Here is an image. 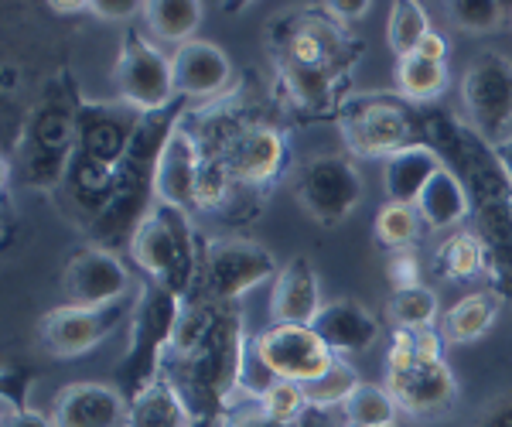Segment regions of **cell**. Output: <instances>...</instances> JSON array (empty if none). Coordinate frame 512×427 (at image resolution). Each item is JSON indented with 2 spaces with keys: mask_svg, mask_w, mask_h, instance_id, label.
<instances>
[{
  "mask_svg": "<svg viewBox=\"0 0 512 427\" xmlns=\"http://www.w3.org/2000/svg\"><path fill=\"white\" fill-rule=\"evenodd\" d=\"M420 134L465 185L472 199V233L485 246V277L502 301H512V178L499 151L472 123L448 110L420 106Z\"/></svg>",
  "mask_w": 512,
  "mask_h": 427,
  "instance_id": "cell-1",
  "label": "cell"
},
{
  "mask_svg": "<svg viewBox=\"0 0 512 427\" xmlns=\"http://www.w3.org/2000/svg\"><path fill=\"white\" fill-rule=\"evenodd\" d=\"M250 339L243 332V315L236 305H216L205 342L185 359H164L161 373L181 390L195 421H226L236 397H243V363Z\"/></svg>",
  "mask_w": 512,
  "mask_h": 427,
  "instance_id": "cell-2",
  "label": "cell"
},
{
  "mask_svg": "<svg viewBox=\"0 0 512 427\" xmlns=\"http://www.w3.org/2000/svg\"><path fill=\"white\" fill-rule=\"evenodd\" d=\"M79 106L82 96L76 82L69 72H59V79L48 82V89L28 110L18 151L7 154L4 168L11 175L18 171L21 182L35 192H59L79 144Z\"/></svg>",
  "mask_w": 512,
  "mask_h": 427,
  "instance_id": "cell-3",
  "label": "cell"
},
{
  "mask_svg": "<svg viewBox=\"0 0 512 427\" xmlns=\"http://www.w3.org/2000/svg\"><path fill=\"white\" fill-rule=\"evenodd\" d=\"M181 298L178 291H171L168 284L144 281L134 301V315H130V342L123 352V363L117 366V390L130 393V400L137 393H144L154 380L161 376L164 356H168L171 335H175L178 315H181Z\"/></svg>",
  "mask_w": 512,
  "mask_h": 427,
  "instance_id": "cell-4",
  "label": "cell"
},
{
  "mask_svg": "<svg viewBox=\"0 0 512 427\" xmlns=\"http://www.w3.org/2000/svg\"><path fill=\"white\" fill-rule=\"evenodd\" d=\"M130 257L144 274V281L168 284L171 291L188 298L198 274V257H202V246L192 229V212L168 202H154L151 216L137 226L134 240H130Z\"/></svg>",
  "mask_w": 512,
  "mask_h": 427,
  "instance_id": "cell-5",
  "label": "cell"
},
{
  "mask_svg": "<svg viewBox=\"0 0 512 427\" xmlns=\"http://www.w3.org/2000/svg\"><path fill=\"white\" fill-rule=\"evenodd\" d=\"M335 120L352 158L386 161L407 147L424 144L420 106L407 103L403 96H349Z\"/></svg>",
  "mask_w": 512,
  "mask_h": 427,
  "instance_id": "cell-6",
  "label": "cell"
},
{
  "mask_svg": "<svg viewBox=\"0 0 512 427\" xmlns=\"http://www.w3.org/2000/svg\"><path fill=\"white\" fill-rule=\"evenodd\" d=\"M280 264L263 243L246 236H222V240L202 243L198 274L185 301H205V305H236L243 294L260 284L277 281Z\"/></svg>",
  "mask_w": 512,
  "mask_h": 427,
  "instance_id": "cell-7",
  "label": "cell"
},
{
  "mask_svg": "<svg viewBox=\"0 0 512 427\" xmlns=\"http://www.w3.org/2000/svg\"><path fill=\"white\" fill-rule=\"evenodd\" d=\"M294 195L321 226H338L366 199V182L352 154H315L294 171Z\"/></svg>",
  "mask_w": 512,
  "mask_h": 427,
  "instance_id": "cell-8",
  "label": "cell"
},
{
  "mask_svg": "<svg viewBox=\"0 0 512 427\" xmlns=\"http://www.w3.org/2000/svg\"><path fill=\"white\" fill-rule=\"evenodd\" d=\"M113 82H117L120 103L134 106L137 113H158L181 100L171 55H164L151 35H137V31L123 38L117 65H113Z\"/></svg>",
  "mask_w": 512,
  "mask_h": 427,
  "instance_id": "cell-9",
  "label": "cell"
},
{
  "mask_svg": "<svg viewBox=\"0 0 512 427\" xmlns=\"http://www.w3.org/2000/svg\"><path fill=\"white\" fill-rule=\"evenodd\" d=\"M461 106L468 123L492 147L512 141V59L502 52H482L461 79Z\"/></svg>",
  "mask_w": 512,
  "mask_h": 427,
  "instance_id": "cell-10",
  "label": "cell"
},
{
  "mask_svg": "<svg viewBox=\"0 0 512 427\" xmlns=\"http://www.w3.org/2000/svg\"><path fill=\"white\" fill-rule=\"evenodd\" d=\"M250 346L274 380L301 387L321 380L338 359L311 325H267L260 335H253Z\"/></svg>",
  "mask_w": 512,
  "mask_h": 427,
  "instance_id": "cell-11",
  "label": "cell"
},
{
  "mask_svg": "<svg viewBox=\"0 0 512 427\" xmlns=\"http://www.w3.org/2000/svg\"><path fill=\"white\" fill-rule=\"evenodd\" d=\"M134 301H120V305L106 308H52L48 315H41L38 322V346L45 356L55 359H76L82 352L96 349L99 342H106L120 325L130 322L134 315Z\"/></svg>",
  "mask_w": 512,
  "mask_h": 427,
  "instance_id": "cell-12",
  "label": "cell"
},
{
  "mask_svg": "<svg viewBox=\"0 0 512 427\" xmlns=\"http://www.w3.org/2000/svg\"><path fill=\"white\" fill-rule=\"evenodd\" d=\"M127 264L106 246H82L62 270V294L72 308H106L134 298Z\"/></svg>",
  "mask_w": 512,
  "mask_h": 427,
  "instance_id": "cell-13",
  "label": "cell"
},
{
  "mask_svg": "<svg viewBox=\"0 0 512 427\" xmlns=\"http://www.w3.org/2000/svg\"><path fill=\"white\" fill-rule=\"evenodd\" d=\"M140 117L134 106L127 103H93L82 100L79 106V151L86 158H93L106 168H120V161L127 158L130 141H134Z\"/></svg>",
  "mask_w": 512,
  "mask_h": 427,
  "instance_id": "cell-14",
  "label": "cell"
},
{
  "mask_svg": "<svg viewBox=\"0 0 512 427\" xmlns=\"http://www.w3.org/2000/svg\"><path fill=\"white\" fill-rule=\"evenodd\" d=\"M386 390L393 393L403 414L434 417L454 404L458 380L448 363H414L407 369H386Z\"/></svg>",
  "mask_w": 512,
  "mask_h": 427,
  "instance_id": "cell-15",
  "label": "cell"
},
{
  "mask_svg": "<svg viewBox=\"0 0 512 427\" xmlns=\"http://www.w3.org/2000/svg\"><path fill=\"white\" fill-rule=\"evenodd\" d=\"M130 400L117 390V383L79 380L62 387L52 404L55 427H127Z\"/></svg>",
  "mask_w": 512,
  "mask_h": 427,
  "instance_id": "cell-16",
  "label": "cell"
},
{
  "mask_svg": "<svg viewBox=\"0 0 512 427\" xmlns=\"http://www.w3.org/2000/svg\"><path fill=\"white\" fill-rule=\"evenodd\" d=\"M171 69H175V89L181 100H212V96L229 93L233 82V62L216 41L192 38L171 52Z\"/></svg>",
  "mask_w": 512,
  "mask_h": 427,
  "instance_id": "cell-17",
  "label": "cell"
},
{
  "mask_svg": "<svg viewBox=\"0 0 512 427\" xmlns=\"http://www.w3.org/2000/svg\"><path fill=\"white\" fill-rule=\"evenodd\" d=\"M325 339V346L342 359L362 356V352L376 349L383 339V322L366 308L359 298H335L325 301L318 322L311 325Z\"/></svg>",
  "mask_w": 512,
  "mask_h": 427,
  "instance_id": "cell-18",
  "label": "cell"
},
{
  "mask_svg": "<svg viewBox=\"0 0 512 427\" xmlns=\"http://www.w3.org/2000/svg\"><path fill=\"white\" fill-rule=\"evenodd\" d=\"M325 301L321 284L308 257H294L280 267L274 291H270V318L274 325H315Z\"/></svg>",
  "mask_w": 512,
  "mask_h": 427,
  "instance_id": "cell-19",
  "label": "cell"
},
{
  "mask_svg": "<svg viewBox=\"0 0 512 427\" xmlns=\"http://www.w3.org/2000/svg\"><path fill=\"white\" fill-rule=\"evenodd\" d=\"M198 171H202V147H198L192 127L185 123L175 130L171 144L164 147V158L158 164V202L178 205L185 212H195V192H198Z\"/></svg>",
  "mask_w": 512,
  "mask_h": 427,
  "instance_id": "cell-20",
  "label": "cell"
},
{
  "mask_svg": "<svg viewBox=\"0 0 512 427\" xmlns=\"http://www.w3.org/2000/svg\"><path fill=\"white\" fill-rule=\"evenodd\" d=\"M444 168V161L437 158L434 147L417 144L407 151L393 154L383 161V192L386 202H400V205H417V199L424 195V188L431 185V178Z\"/></svg>",
  "mask_w": 512,
  "mask_h": 427,
  "instance_id": "cell-21",
  "label": "cell"
},
{
  "mask_svg": "<svg viewBox=\"0 0 512 427\" xmlns=\"http://www.w3.org/2000/svg\"><path fill=\"white\" fill-rule=\"evenodd\" d=\"M127 427H195V414L171 376L161 373L151 387L130 400Z\"/></svg>",
  "mask_w": 512,
  "mask_h": 427,
  "instance_id": "cell-22",
  "label": "cell"
},
{
  "mask_svg": "<svg viewBox=\"0 0 512 427\" xmlns=\"http://www.w3.org/2000/svg\"><path fill=\"white\" fill-rule=\"evenodd\" d=\"M499 308H502L499 291H492V287L489 291H472L444 311L437 328H441V335L448 339V346H468V342H478L495 325Z\"/></svg>",
  "mask_w": 512,
  "mask_h": 427,
  "instance_id": "cell-23",
  "label": "cell"
},
{
  "mask_svg": "<svg viewBox=\"0 0 512 427\" xmlns=\"http://www.w3.org/2000/svg\"><path fill=\"white\" fill-rule=\"evenodd\" d=\"M417 212L427 229H454L465 219H472V199L454 171L444 164L417 199Z\"/></svg>",
  "mask_w": 512,
  "mask_h": 427,
  "instance_id": "cell-24",
  "label": "cell"
},
{
  "mask_svg": "<svg viewBox=\"0 0 512 427\" xmlns=\"http://www.w3.org/2000/svg\"><path fill=\"white\" fill-rule=\"evenodd\" d=\"M144 24L158 45H188L202 24V4L198 0H147Z\"/></svg>",
  "mask_w": 512,
  "mask_h": 427,
  "instance_id": "cell-25",
  "label": "cell"
},
{
  "mask_svg": "<svg viewBox=\"0 0 512 427\" xmlns=\"http://www.w3.org/2000/svg\"><path fill=\"white\" fill-rule=\"evenodd\" d=\"M448 82H451L448 62H431L424 55L396 59V96H403L407 103L414 106L434 103L448 89Z\"/></svg>",
  "mask_w": 512,
  "mask_h": 427,
  "instance_id": "cell-26",
  "label": "cell"
},
{
  "mask_svg": "<svg viewBox=\"0 0 512 427\" xmlns=\"http://www.w3.org/2000/svg\"><path fill=\"white\" fill-rule=\"evenodd\" d=\"M434 270L448 281H472L485 274V246L472 229H454V233L437 246Z\"/></svg>",
  "mask_w": 512,
  "mask_h": 427,
  "instance_id": "cell-27",
  "label": "cell"
},
{
  "mask_svg": "<svg viewBox=\"0 0 512 427\" xmlns=\"http://www.w3.org/2000/svg\"><path fill=\"white\" fill-rule=\"evenodd\" d=\"M400 414L403 410L393 400V393L386 390V383H362L349 397V404L342 407L345 424L355 427H396Z\"/></svg>",
  "mask_w": 512,
  "mask_h": 427,
  "instance_id": "cell-28",
  "label": "cell"
},
{
  "mask_svg": "<svg viewBox=\"0 0 512 427\" xmlns=\"http://www.w3.org/2000/svg\"><path fill=\"white\" fill-rule=\"evenodd\" d=\"M431 28L434 24H431V18H427L424 4H417V0H400V4H393V11H390L386 41H390L396 59H407V55L417 52L420 41H424V35Z\"/></svg>",
  "mask_w": 512,
  "mask_h": 427,
  "instance_id": "cell-29",
  "label": "cell"
},
{
  "mask_svg": "<svg viewBox=\"0 0 512 427\" xmlns=\"http://www.w3.org/2000/svg\"><path fill=\"white\" fill-rule=\"evenodd\" d=\"M390 318L396 322V328H403V332H420V328H434L437 318H441V305H437V294L427 284L393 291V298H390Z\"/></svg>",
  "mask_w": 512,
  "mask_h": 427,
  "instance_id": "cell-30",
  "label": "cell"
},
{
  "mask_svg": "<svg viewBox=\"0 0 512 427\" xmlns=\"http://www.w3.org/2000/svg\"><path fill=\"white\" fill-rule=\"evenodd\" d=\"M424 219H420L417 205H400V202H386L376 212V240L390 250H410L420 236H424Z\"/></svg>",
  "mask_w": 512,
  "mask_h": 427,
  "instance_id": "cell-31",
  "label": "cell"
},
{
  "mask_svg": "<svg viewBox=\"0 0 512 427\" xmlns=\"http://www.w3.org/2000/svg\"><path fill=\"white\" fill-rule=\"evenodd\" d=\"M359 387H362V380H359V373H355L352 359L338 356L335 363H332V369H328L321 380L308 383L304 393H308V404L311 407H321V410H335L338 407V410H342Z\"/></svg>",
  "mask_w": 512,
  "mask_h": 427,
  "instance_id": "cell-32",
  "label": "cell"
},
{
  "mask_svg": "<svg viewBox=\"0 0 512 427\" xmlns=\"http://www.w3.org/2000/svg\"><path fill=\"white\" fill-rule=\"evenodd\" d=\"M506 11L509 7L499 4V0H451L448 21L458 31H468V35H489V31L502 28Z\"/></svg>",
  "mask_w": 512,
  "mask_h": 427,
  "instance_id": "cell-33",
  "label": "cell"
},
{
  "mask_svg": "<svg viewBox=\"0 0 512 427\" xmlns=\"http://www.w3.org/2000/svg\"><path fill=\"white\" fill-rule=\"evenodd\" d=\"M308 407H311L308 393H304L301 383H287V380L270 383V387L256 397V410H263V414L274 417L280 424H297L308 414Z\"/></svg>",
  "mask_w": 512,
  "mask_h": 427,
  "instance_id": "cell-34",
  "label": "cell"
},
{
  "mask_svg": "<svg viewBox=\"0 0 512 427\" xmlns=\"http://www.w3.org/2000/svg\"><path fill=\"white\" fill-rule=\"evenodd\" d=\"M0 427H55V421L41 414V410H31L28 404H18V400L4 397V417H0Z\"/></svg>",
  "mask_w": 512,
  "mask_h": 427,
  "instance_id": "cell-35",
  "label": "cell"
},
{
  "mask_svg": "<svg viewBox=\"0 0 512 427\" xmlns=\"http://www.w3.org/2000/svg\"><path fill=\"white\" fill-rule=\"evenodd\" d=\"M444 346L448 339L441 335V328H420L414 332V352H417V363H444Z\"/></svg>",
  "mask_w": 512,
  "mask_h": 427,
  "instance_id": "cell-36",
  "label": "cell"
},
{
  "mask_svg": "<svg viewBox=\"0 0 512 427\" xmlns=\"http://www.w3.org/2000/svg\"><path fill=\"white\" fill-rule=\"evenodd\" d=\"M89 14L103 21H130L144 14V4L140 0H89Z\"/></svg>",
  "mask_w": 512,
  "mask_h": 427,
  "instance_id": "cell-37",
  "label": "cell"
},
{
  "mask_svg": "<svg viewBox=\"0 0 512 427\" xmlns=\"http://www.w3.org/2000/svg\"><path fill=\"white\" fill-rule=\"evenodd\" d=\"M390 281L393 291H403V287H417L420 284V270H417V257L410 250H396L390 260Z\"/></svg>",
  "mask_w": 512,
  "mask_h": 427,
  "instance_id": "cell-38",
  "label": "cell"
},
{
  "mask_svg": "<svg viewBox=\"0 0 512 427\" xmlns=\"http://www.w3.org/2000/svg\"><path fill=\"white\" fill-rule=\"evenodd\" d=\"M369 0H332V4H321V11L328 14L332 21H338V24H345L349 28L352 21H362L369 14Z\"/></svg>",
  "mask_w": 512,
  "mask_h": 427,
  "instance_id": "cell-39",
  "label": "cell"
},
{
  "mask_svg": "<svg viewBox=\"0 0 512 427\" xmlns=\"http://www.w3.org/2000/svg\"><path fill=\"white\" fill-rule=\"evenodd\" d=\"M475 427H512V393L509 397L492 400V404L482 410Z\"/></svg>",
  "mask_w": 512,
  "mask_h": 427,
  "instance_id": "cell-40",
  "label": "cell"
},
{
  "mask_svg": "<svg viewBox=\"0 0 512 427\" xmlns=\"http://www.w3.org/2000/svg\"><path fill=\"white\" fill-rule=\"evenodd\" d=\"M448 52H451V48H448V38H444L437 28H431V31L424 35V41H420V48H417L414 55H424V59H431V62H448Z\"/></svg>",
  "mask_w": 512,
  "mask_h": 427,
  "instance_id": "cell-41",
  "label": "cell"
},
{
  "mask_svg": "<svg viewBox=\"0 0 512 427\" xmlns=\"http://www.w3.org/2000/svg\"><path fill=\"white\" fill-rule=\"evenodd\" d=\"M226 427H294V424H280V421H274V417L263 414V410L250 407V410H239V414L229 417Z\"/></svg>",
  "mask_w": 512,
  "mask_h": 427,
  "instance_id": "cell-42",
  "label": "cell"
},
{
  "mask_svg": "<svg viewBox=\"0 0 512 427\" xmlns=\"http://www.w3.org/2000/svg\"><path fill=\"white\" fill-rule=\"evenodd\" d=\"M495 151H499V158H502V164H506V171H509V178H512V141L502 144V147H495Z\"/></svg>",
  "mask_w": 512,
  "mask_h": 427,
  "instance_id": "cell-43",
  "label": "cell"
},
{
  "mask_svg": "<svg viewBox=\"0 0 512 427\" xmlns=\"http://www.w3.org/2000/svg\"><path fill=\"white\" fill-rule=\"evenodd\" d=\"M396 427H407V424H396Z\"/></svg>",
  "mask_w": 512,
  "mask_h": 427,
  "instance_id": "cell-44",
  "label": "cell"
},
{
  "mask_svg": "<svg viewBox=\"0 0 512 427\" xmlns=\"http://www.w3.org/2000/svg\"><path fill=\"white\" fill-rule=\"evenodd\" d=\"M345 427H355V424H345Z\"/></svg>",
  "mask_w": 512,
  "mask_h": 427,
  "instance_id": "cell-45",
  "label": "cell"
}]
</instances>
